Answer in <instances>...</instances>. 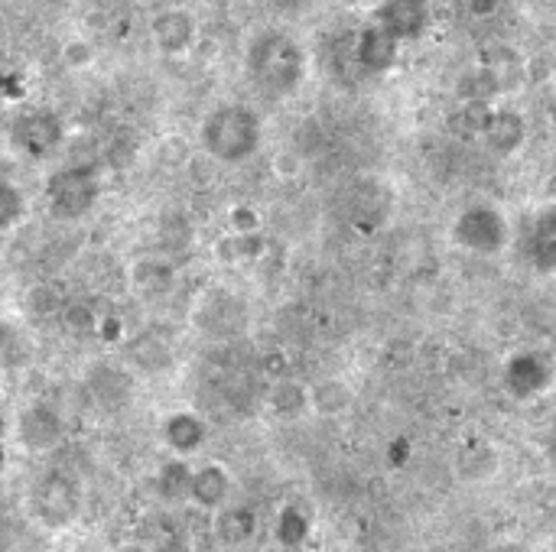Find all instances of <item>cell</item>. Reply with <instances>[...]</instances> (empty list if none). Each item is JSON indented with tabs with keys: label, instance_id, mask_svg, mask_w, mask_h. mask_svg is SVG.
I'll return each mask as SVG.
<instances>
[{
	"label": "cell",
	"instance_id": "obj_2",
	"mask_svg": "<svg viewBox=\"0 0 556 552\" xmlns=\"http://www.w3.org/2000/svg\"><path fill=\"white\" fill-rule=\"evenodd\" d=\"M189 491H192V497H196L199 504L218 507V504L225 501V494H228V478H225V471H222V468H202L199 475L189 478Z\"/></svg>",
	"mask_w": 556,
	"mask_h": 552
},
{
	"label": "cell",
	"instance_id": "obj_3",
	"mask_svg": "<svg viewBox=\"0 0 556 552\" xmlns=\"http://www.w3.org/2000/svg\"><path fill=\"white\" fill-rule=\"evenodd\" d=\"M309 400H313V406L322 416H339L352 406V390L339 384V380H326V384H319L309 393Z\"/></svg>",
	"mask_w": 556,
	"mask_h": 552
},
{
	"label": "cell",
	"instance_id": "obj_1",
	"mask_svg": "<svg viewBox=\"0 0 556 552\" xmlns=\"http://www.w3.org/2000/svg\"><path fill=\"white\" fill-rule=\"evenodd\" d=\"M150 36L163 52H183L196 36V23L186 10H166L150 23Z\"/></svg>",
	"mask_w": 556,
	"mask_h": 552
},
{
	"label": "cell",
	"instance_id": "obj_4",
	"mask_svg": "<svg viewBox=\"0 0 556 552\" xmlns=\"http://www.w3.org/2000/svg\"><path fill=\"white\" fill-rule=\"evenodd\" d=\"M62 62L69 65V69H88V65L95 62V46L88 43V39H69L66 46H62Z\"/></svg>",
	"mask_w": 556,
	"mask_h": 552
}]
</instances>
